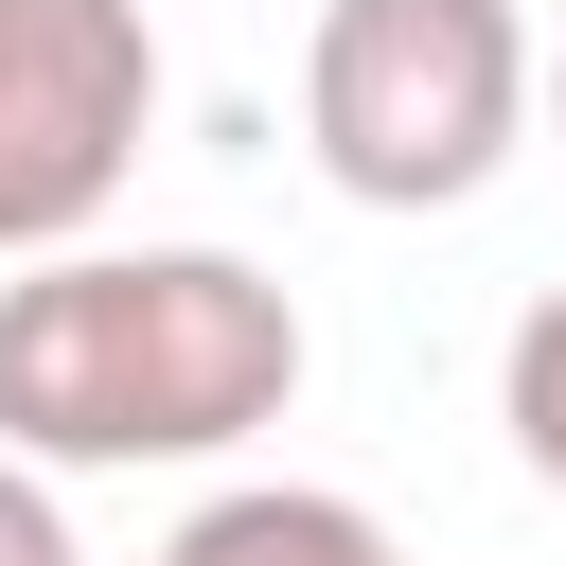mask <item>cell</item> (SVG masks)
<instances>
[{"label": "cell", "mask_w": 566, "mask_h": 566, "mask_svg": "<svg viewBox=\"0 0 566 566\" xmlns=\"http://www.w3.org/2000/svg\"><path fill=\"white\" fill-rule=\"evenodd\" d=\"M0 566H88V548H71V495H53L35 460H0Z\"/></svg>", "instance_id": "cell-6"}, {"label": "cell", "mask_w": 566, "mask_h": 566, "mask_svg": "<svg viewBox=\"0 0 566 566\" xmlns=\"http://www.w3.org/2000/svg\"><path fill=\"white\" fill-rule=\"evenodd\" d=\"M495 424H513V460L566 495V283L513 318V354H495Z\"/></svg>", "instance_id": "cell-5"}, {"label": "cell", "mask_w": 566, "mask_h": 566, "mask_svg": "<svg viewBox=\"0 0 566 566\" xmlns=\"http://www.w3.org/2000/svg\"><path fill=\"white\" fill-rule=\"evenodd\" d=\"M159 142V18L142 0H0V265L106 230Z\"/></svg>", "instance_id": "cell-3"}, {"label": "cell", "mask_w": 566, "mask_h": 566, "mask_svg": "<svg viewBox=\"0 0 566 566\" xmlns=\"http://www.w3.org/2000/svg\"><path fill=\"white\" fill-rule=\"evenodd\" d=\"M531 106H548V53L513 0H318V35H301V142L354 212L495 195Z\"/></svg>", "instance_id": "cell-2"}, {"label": "cell", "mask_w": 566, "mask_h": 566, "mask_svg": "<svg viewBox=\"0 0 566 566\" xmlns=\"http://www.w3.org/2000/svg\"><path fill=\"white\" fill-rule=\"evenodd\" d=\"M159 566H407V548L354 495H318V478H230V495H195L159 531Z\"/></svg>", "instance_id": "cell-4"}, {"label": "cell", "mask_w": 566, "mask_h": 566, "mask_svg": "<svg viewBox=\"0 0 566 566\" xmlns=\"http://www.w3.org/2000/svg\"><path fill=\"white\" fill-rule=\"evenodd\" d=\"M301 407V301L248 248H53L0 265V460L142 478L230 460Z\"/></svg>", "instance_id": "cell-1"}, {"label": "cell", "mask_w": 566, "mask_h": 566, "mask_svg": "<svg viewBox=\"0 0 566 566\" xmlns=\"http://www.w3.org/2000/svg\"><path fill=\"white\" fill-rule=\"evenodd\" d=\"M548 124H566V53H548Z\"/></svg>", "instance_id": "cell-7"}]
</instances>
